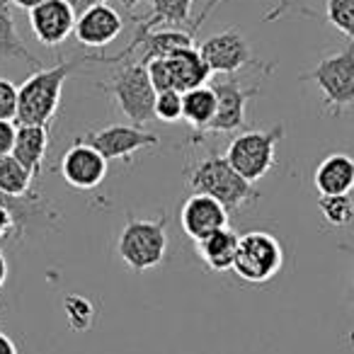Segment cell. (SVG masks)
I'll use <instances>...</instances> for the list:
<instances>
[{
  "label": "cell",
  "instance_id": "6da1fadb",
  "mask_svg": "<svg viewBox=\"0 0 354 354\" xmlns=\"http://www.w3.org/2000/svg\"><path fill=\"white\" fill-rule=\"evenodd\" d=\"M187 187L192 189V194H209L221 202L228 214L241 212L243 207L260 199L255 185L238 175L228 158L218 153L202 158L194 162L192 170H187Z\"/></svg>",
  "mask_w": 354,
  "mask_h": 354
},
{
  "label": "cell",
  "instance_id": "7a4b0ae2",
  "mask_svg": "<svg viewBox=\"0 0 354 354\" xmlns=\"http://www.w3.org/2000/svg\"><path fill=\"white\" fill-rule=\"evenodd\" d=\"M75 68L78 61H59L51 68H37L17 88V124H39L49 129L59 109L66 78Z\"/></svg>",
  "mask_w": 354,
  "mask_h": 354
},
{
  "label": "cell",
  "instance_id": "3957f363",
  "mask_svg": "<svg viewBox=\"0 0 354 354\" xmlns=\"http://www.w3.org/2000/svg\"><path fill=\"white\" fill-rule=\"evenodd\" d=\"M97 88L104 90L119 112L136 127H146L148 122L156 119L153 107H156L158 90L153 88L148 66L143 61L131 59L117 71V75L109 83H100Z\"/></svg>",
  "mask_w": 354,
  "mask_h": 354
},
{
  "label": "cell",
  "instance_id": "277c9868",
  "mask_svg": "<svg viewBox=\"0 0 354 354\" xmlns=\"http://www.w3.org/2000/svg\"><path fill=\"white\" fill-rule=\"evenodd\" d=\"M167 250V218H129L117 238V255L129 270L148 272L158 267Z\"/></svg>",
  "mask_w": 354,
  "mask_h": 354
},
{
  "label": "cell",
  "instance_id": "5b68a950",
  "mask_svg": "<svg viewBox=\"0 0 354 354\" xmlns=\"http://www.w3.org/2000/svg\"><path fill=\"white\" fill-rule=\"evenodd\" d=\"M301 80H313L323 93V107L328 114L337 117L349 104H354V41L342 51L330 54L315 64Z\"/></svg>",
  "mask_w": 354,
  "mask_h": 354
},
{
  "label": "cell",
  "instance_id": "8992f818",
  "mask_svg": "<svg viewBox=\"0 0 354 354\" xmlns=\"http://www.w3.org/2000/svg\"><path fill=\"white\" fill-rule=\"evenodd\" d=\"M284 136V127L277 124L272 129H252V131H243L228 143L226 158L238 175H243L248 183L255 185L257 180L267 175L277 162V143Z\"/></svg>",
  "mask_w": 354,
  "mask_h": 354
},
{
  "label": "cell",
  "instance_id": "52a82bcc",
  "mask_svg": "<svg viewBox=\"0 0 354 354\" xmlns=\"http://www.w3.org/2000/svg\"><path fill=\"white\" fill-rule=\"evenodd\" d=\"M284 265V248L272 233L265 231H250L241 236L233 262V272L243 281L250 284H265L274 279Z\"/></svg>",
  "mask_w": 354,
  "mask_h": 354
},
{
  "label": "cell",
  "instance_id": "ba28073f",
  "mask_svg": "<svg viewBox=\"0 0 354 354\" xmlns=\"http://www.w3.org/2000/svg\"><path fill=\"white\" fill-rule=\"evenodd\" d=\"M199 54L204 56L212 73L218 75H236L238 71L248 68V66H255V68L265 71V73L274 71V64H265V61H257L252 56L250 44L238 30H223L218 35L209 37L199 46Z\"/></svg>",
  "mask_w": 354,
  "mask_h": 354
},
{
  "label": "cell",
  "instance_id": "9c48e42d",
  "mask_svg": "<svg viewBox=\"0 0 354 354\" xmlns=\"http://www.w3.org/2000/svg\"><path fill=\"white\" fill-rule=\"evenodd\" d=\"M78 141L93 146L107 160H131L133 153L158 146L160 138H158V133L146 131L136 124H109V127L97 129V131L83 133Z\"/></svg>",
  "mask_w": 354,
  "mask_h": 354
},
{
  "label": "cell",
  "instance_id": "30bf717a",
  "mask_svg": "<svg viewBox=\"0 0 354 354\" xmlns=\"http://www.w3.org/2000/svg\"><path fill=\"white\" fill-rule=\"evenodd\" d=\"M216 93V117L209 124L207 131L212 133H231L245 127L248 119V102L260 93L257 85H245L233 75L216 78L212 83Z\"/></svg>",
  "mask_w": 354,
  "mask_h": 354
},
{
  "label": "cell",
  "instance_id": "8fae6325",
  "mask_svg": "<svg viewBox=\"0 0 354 354\" xmlns=\"http://www.w3.org/2000/svg\"><path fill=\"white\" fill-rule=\"evenodd\" d=\"M75 8L71 0H46L30 10V27L44 46H61L75 32Z\"/></svg>",
  "mask_w": 354,
  "mask_h": 354
},
{
  "label": "cell",
  "instance_id": "7c38bea8",
  "mask_svg": "<svg viewBox=\"0 0 354 354\" xmlns=\"http://www.w3.org/2000/svg\"><path fill=\"white\" fill-rule=\"evenodd\" d=\"M107 158L100 151H95L93 146L83 141H75L73 146L66 151V156L61 158V175L64 180L75 189H95L102 185L104 175H107Z\"/></svg>",
  "mask_w": 354,
  "mask_h": 354
},
{
  "label": "cell",
  "instance_id": "4fadbf2b",
  "mask_svg": "<svg viewBox=\"0 0 354 354\" xmlns=\"http://www.w3.org/2000/svg\"><path fill=\"white\" fill-rule=\"evenodd\" d=\"M228 218L231 214L226 212L221 202H216L209 194H192L187 197V202L180 209V223H183V231L192 238L194 243L204 241L212 233L221 231L228 226Z\"/></svg>",
  "mask_w": 354,
  "mask_h": 354
},
{
  "label": "cell",
  "instance_id": "5bb4252c",
  "mask_svg": "<svg viewBox=\"0 0 354 354\" xmlns=\"http://www.w3.org/2000/svg\"><path fill=\"white\" fill-rule=\"evenodd\" d=\"M124 30V20L112 6L102 3V6H93L88 10L80 12L78 22H75V37L83 46L90 49H102L109 46Z\"/></svg>",
  "mask_w": 354,
  "mask_h": 354
},
{
  "label": "cell",
  "instance_id": "9a60e30c",
  "mask_svg": "<svg viewBox=\"0 0 354 354\" xmlns=\"http://www.w3.org/2000/svg\"><path fill=\"white\" fill-rule=\"evenodd\" d=\"M313 185L320 197H337L354 189V158L349 153H330L318 162Z\"/></svg>",
  "mask_w": 354,
  "mask_h": 354
},
{
  "label": "cell",
  "instance_id": "2e32d148",
  "mask_svg": "<svg viewBox=\"0 0 354 354\" xmlns=\"http://www.w3.org/2000/svg\"><path fill=\"white\" fill-rule=\"evenodd\" d=\"M165 64L172 78V90H177V93H187V90L202 88V85H207V80L212 78V68H209L204 56L199 54V49H194V46L180 49V51H175V54L165 56Z\"/></svg>",
  "mask_w": 354,
  "mask_h": 354
},
{
  "label": "cell",
  "instance_id": "e0dca14e",
  "mask_svg": "<svg viewBox=\"0 0 354 354\" xmlns=\"http://www.w3.org/2000/svg\"><path fill=\"white\" fill-rule=\"evenodd\" d=\"M46 151H49V129L39 127V124H17L12 156H15L37 180L41 177V170H44Z\"/></svg>",
  "mask_w": 354,
  "mask_h": 354
},
{
  "label": "cell",
  "instance_id": "ac0fdd59",
  "mask_svg": "<svg viewBox=\"0 0 354 354\" xmlns=\"http://www.w3.org/2000/svg\"><path fill=\"white\" fill-rule=\"evenodd\" d=\"M192 6H194V0H151V12L141 17H133V22H136L133 39L148 35V32H153V30L189 25Z\"/></svg>",
  "mask_w": 354,
  "mask_h": 354
},
{
  "label": "cell",
  "instance_id": "d6986e66",
  "mask_svg": "<svg viewBox=\"0 0 354 354\" xmlns=\"http://www.w3.org/2000/svg\"><path fill=\"white\" fill-rule=\"evenodd\" d=\"M238 236L233 228H221V231L212 233L204 241L197 243V252L202 257V262L214 272H228L233 270V262H236V252H238Z\"/></svg>",
  "mask_w": 354,
  "mask_h": 354
},
{
  "label": "cell",
  "instance_id": "ffe728a7",
  "mask_svg": "<svg viewBox=\"0 0 354 354\" xmlns=\"http://www.w3.org/2000/svg\"><path fill=\"white\" fill-rule=\"evenodd\" d=\"M214 117H216V93L212 85L183 93V122H187L194 131H207Z\"/></svg>",
  "mask_w": 354,
  "mask_h": 354
},
{
  "label": "cell",
  "instance_id": "44dd1931",
  "mask_svg": "<svg viewBox=\"0 0 354 354\" xmlns=\"http://www.w3.org/2000/svg\"><path fill=\"white\" fill-rule=\"evenodd\" d=\"M0 59L25 61L32 68H39V59H35V54L22 44L20 35H17L10 0H0Z\"/></svg>",
  "mask_w": 354,
  "mask_h": 354
},
{
  "label": "cell",
  "instance_id": "7402d4cb",
  "mask_svg": "<svg viewBox=\"0 0 354 354\" xmlns=\"http://www.w3.org/2000/svg\"><path fill=\"white\" fill-rule=\"evenodd\" d=\"M37 177L17 160L15 156L0 158V192L10 194V197H25L35 192Z\"/></svg>",
  "mask_w": 354,
  "mask_h": 354
},
{
  "label": "cell",
  "instance_id": "603a6c76",
  "mask_svg": "<svg viewBox=\"0 0 354 354\" xmlns=\"http://www.w3.org/2000/svg\"><path fill=\"white\" fill-rule=\"evenodd\" d=\"M318 209L323 218L335 228H344L354 221V199L349 194H337V197H320Z\"/></svg>",
  "mask_w": 354,
  "mask_h": 354
},
{
  "label": "cell",
  "instance_id": "cb8c5ba5",
  "mask_svg": "<svg viewBox=\"0 0 354 354\" xmlns=\"http://www.w3.org/2000/svg\"><path fill=\"white\" fill-rule=\"evenodd\" d=\"M325 22L354 41V0H325Z\"/></svg>",
  "mask_w": 354,
  "mask_h": 354
},
{
  "label": "cell",
  "instance_id": "d4e9b609",
  "mask_svg": "<svg viewBox=\"0 0 354 354\" xmlns=\"http://www.w3.org/2000/svg\"><path fill=\"white\" fill-rule=\"evenodd\" d=\"M64 313H66V320H68L71 330H75V333H85V330H90L95 323L93 304L78 294L66 296L64 299Z\"/></svg>",
  "mask_w": 354,
  "mask_h": 354
},
{
  "label": "cell",
  "instance_id": "484cf974",
  "mask_svg": "<svg viewBox=\"0 0 354 354\" xmlns=\"http://www.w3.org/2000/svg\"><path fill=\"white\" fill-rule=\"evenodd\" d=\"M153 114L162 124L183 122V93H177V90H162V93H158Z\"/></svg>",
  "mask_w": 354,
  "mask_h": 354
},
{
  "label": "cell",
  "instance_id": "4316f807",
  "mask_svg": "<svg viewBox=\"0 0 354 354\" xmlns=\"http://www.w3.org/2000/svg\"><path fill=\"white\" fill-rule=\"evenodd\" d=\"M0 119H17V88L8 78H0Z\"/></svg>",
  "mask_w": 354,
  "mask_h": 354
},
{
  "label": "cell",
  "instance_id": "83f0119b",
  "mask_svg": "<svg viewBox=\"0 0 354 354\" xmlns=\"http://www.w3.org/2000/svg\"><path fill=\"white\" fill-rule=\"evenodd\" d=\"M15 133L17 127L12 122L0 119V158L12 156V146H15Z\"/></svg>",
  "mask_w": 354,
  "mask_h": 354
},
{
  "label": "cell",
  "instance_id": "f1b7e54d",
  "mask_svg": "<svg viewBox=\"0 0 354 354\" xmlns=\"http://www.w3.org/2000/svg\"><path fill=\"white\" fill-rule=\"evenodd\" d=\"M8 236H15V218L0 204V241H6Z\"/></svg>",
  "mask_w": 354,
  "mask_h": 354
},
{
  "label": "cell",
  "instance_id": "f546056e",
  "mask_svg": "<svg viewBox=\"0 0 354 354\" xmlns=\"http://www.w3.org/2000/svg\"><path fill=\"white\" fill-rule=\"evenodd\" d=\"M289 10H291V0H277V6L265 15V22L277 20V17H281L284 12H289Z\"/></svg>",
  "mask_w": 354,
  "mask_h": 354
},
{
  "label": "cell",
  "instance_id": "4dcf8cb0",
  "mask_svg": "<svg viewBox=\"0 0 354 354\" xmlns=\"http://www.w3.org/2000/svg\"><path fill=\"white\" fill-rule=\"evenodd\" d=\"M0 354H17V344L0 330Z\"/></svg>",
  "mask_w": 354,
  "mask_h": 354
},
{
  "label": "cell",
  "instance_id": "1f68e13d",
  "mask_svg": "<svg viewBox=\"0 0 354 354\" xmlns=\"http://www.w3.org/2000/svg\"><path fill=\"white\" fill-rule=\"evenodd\" d=\"M102 3H107V0H71V6L78 12L88 10V8H93V6H102Z\"/></svg>",
  "mask_w": 354,
  "mask_h": 354
},
{
  "label": "cell",
  "instance_id": "d6a6232c",
  "mask_svg": "<svg viewBox=\"0 0 354 354\" xmlns=\"http://www.w3.org/2000/svg\"><path fill=\"white\" fill-rule=\"evenodd\" d=\"M15 8H22V10H32V8L41 6V3H46V0H10Z\"/></svg>",
  "mask_w": 354,
  "mask_h": 354
},
{
  "label": "cell",
  "instance_id": "836d02e7",
  "mask_svg": "<svg viewBox=\"0 0 354 354\" xmlns=\"http://www.w3.org/2000/svg\"><path fill=\"white\" fill-rule=\"evenodd\" d=\"M6 279H8V260L3 255V250H0V289L6 286Z\"/></svg>",
  "mask_w": 354,
  "mask_h": 354
},
{
  "label": "cell",
  "instance_id": "e575fe53",
  "mask_svg": "<svg viewBox=\"0 0 354 354\" xmlns=\"http://www.w3.org/2000/svg\"><path fill=\"white\" fill-rule=\"evenodd\" d=\"M119 3H122V8H124V10L133 12V10H136L138 6H141L143 0H119Z\"/></svg>",
  "mask_w": 354,
  "mask_h": 354
},
{
  "label": "cell",
  "instance_id": "d590c367",
  "mask_svg": "<svg viewBox=\"0 0 354 354\" xmlns=\"http://www.w3.org/2000/svg\"><path fill=\"white\" fill-rule=\"evenodd\" d=\"M352 301H354V286H352Z\"/></svg>",
  "mask_w": 354,
  "mask_h": 354
}]
</instances>
